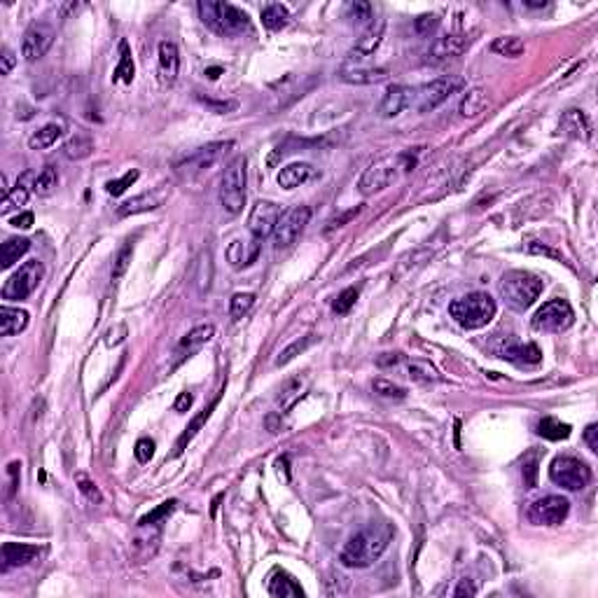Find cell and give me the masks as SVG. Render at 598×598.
<instances>
[{
    "instance_id": "3",
    "label": "cell",
    "mask_w": 598,
    "mask_h": 598,
    "mask_svg": "<svg viewBox=\"0 0 598 598\" xmlns=\"http://www.w3.org/2000/svg\"><path fill=\"white\" fill-rule=\"evenodd\" d=\"M495 311H498L495 299L486 293H470L461 299H453V302L448 304L451 318L466 329L486 327L495 318Z\"/></svg>"
},
{
    "instance_id": "37",
    "label": "cell",
    "mask_w": 598,
    "mask_h": 598,
    "mask_svg": "<svg viewBox=\"0 0 598 598\" xmlns=\"http://www.w3.org/2000/svg\"><path fill=\"white\" fill-rule=\"evenodd\" d=\"M288 19H290L288 7L281 3H271L262 10V23L269 30H281L288 23Z\"/></svg>"
},
{
    "instance_id": "48",
    "label": "cell",
    "mask_w": 598,
    "mask_h": 598,
    "mask_svg": "<svg viewBox=\"0 0 598 598\" xmlns=\"http://www.w3.org/2000/svg\"><path fill=\"white\" fill-rule=\"evenodd\" d=\"M358 302V290L356 288H346L339 293V297L334 299V304H332V309L334 313H339V316H344V313H349L353 306H356Z\"/></svg>"
},
{
    "instance_id": "9",
    "label": "cell",
    "mask_w": 598,
    "mask_h": 598,
    "mask_svg": "<svg viewBox=\"0 0 598 598\" xmlns=\"http://www.w3.org/2000/svg\"><path fill=\"white\" fill-rule=\"evenodd\" d=\"M575 322V311L565 299H549L533 316V327L538 332H563Z\"/></svg>"
},
{
    "instance_id": "54",
    "label": "cell",
    "mask_w": 598,
    "mask_h": 598,
    "mask_svg": "<svg viewBox=\"0 0 598 598\" xmlns=\"http://www.w3.org/2000/svg\"><path fill=\"white\" fill-rule=\"evenodd\" d=\"M360 213V206H356V208H351V210H346V213H339V215H334L332 220H329L327 222V227H325V234H329V232H334V230H339V227H344L346 222H349V220H353Z\"/></svg>"
},
{
    "instance_id": "20",
    "label": "cell",
    "mask_w": 598,
    "mask_h": 598,
    "mask_svg": "<svg viewBox=\"0 0 598 598\" xmlns=\"http://www.w3.org/2000/svg\"><path fill=\"white\" fill-rule=\"evenodd\" d=\"M558 133L575 140H589L592 138V122L582 110H565L561 122H558Z\"/></svg>"
},
{
    "instance_id": "36",
    "label": "cell",
    "mask_w": 598,
    "mask_h": 598,
    "mask_svg": "<svg viewBox=\"0 0 598 598\" xmlns=\"http://www.w3.org/2000/svg\"><path fill=\"white\" fill-rule=\"evenodd\" d=\"M133 73H136V68H133V59H131L129 45L122 40V43H120V64H117V68H115L113 82L131 84V82H133Z\"/></svg>"
},
{
    "instance_id": "16",
    "label": "cell",
    "mask_w": 598,
    "mask_h": 598,
    "mask_svg": "<svg viewBox=\"0 0 598 598\" xmlns=\"http://www.w3.org/2000/svg\"><path fill=\"white\" fill-rule=\"evenodd\" d=\"M383 30H385V21L383 19H372L367 23V28L363 30V35L358 38V43L351 47V52H349V61L353 64H360V61H365L369 59L372 54L379 50L381 43H383Z\"/></svg>"
},
{
    "instance_id": "33",
    "label": "cell",
    "mask_w": 598,
    "mask_h": 598,
    "mask_svg": "<svg viewBox=\"0 0 598 598\" xmlns=\"http://www.w3.org/2000/svg\"><path fill=\"white\" fill-rule=\"evenodd\" d=\"M524 50H526L524 40L517 35H502V38H495V40L491 43V52L500 54V57H507V59L521 57Z\"/></svg>"
},
{
    "instance_id": "59",
    "label": "cell",
    "mask_w": 598,
    "mask_h": 598,
    "mask_svg": "<svg viewBox=\"0 0 598 598\" xmlns=\"http://www.w3.org/2000/svg\"><path fill=\"white\" fill-rule=\"evenodd\" d=\"M12 225L17 227V230H28V227H33V213H21V215H17L12 220Z\"/></svg>"
},
{
    "instance_id": "25",
    "label": "cell",
    "mask_w": 598,
    "mask_h": 598,
    "mask_svg": "<svg viewBox=\"0 0 598 598\" xmlns=\"http://www.w3.org/2000/svg\"><path fill=\"white\" fill-rule=\"evenodd\" d=\"M271 596L276 598H299L304 596V589L299 587V582L286 570H273L269 575V585H266Z\"/></svg>"
},
{
    "instance_id": "21",
    "label": "cell",
    "mask_w": 598,
    "mask_h": 598,
    "mask_svg": "<svg viewBox=\"0 0 598 598\" xmlns=\"http://www.w3.org/2000/svg\"><path fill=\"white\" fill-rule=\"evenodd\" d=\"M3 568H21V565H28L30 561H35L38 554H40V547L38 545H23V542H5L3 545Z\"/></svg>"
},
{
    "instance_id": "24",
    "label": "cell",
    "mask_w": 598,
    "mask_h": 598,
    "mask_svg": "<svg viewBox=\"0 0 598 598\" xmlns=\"http://www.w3.org/2000/svg\"><path fill=\"white\" fill-rule=\"evenodd\" d=\"M178 70H180L178 47L169 40L159 43V80L164 84H173L178 80Z\"/></svg>"
},
{
    "instance_id": "42",
    "label": "cell",
    "mask_w": 598,
    "mask_h": 598,
    "mask_svg": "<svg viewBox=\"0 0 598 598\" xmlns=\"http://www.w3.org/2000/svg\"><path fill=\"white\" fill-rule=\"evenodd\" d=\"M26 201H28V185H23L21 180H19V183L14 185V190H10V194H5L3 215H10L14 208L26 206Z\"/></svg>"
},
{
    "instance_id": "45",
    "label": "cell",
    "mask_w": 598,
    "mask_h": 598,
    "mask_svg": "<svg viewBox=\"0 0 598 598\" xmlns=\"http://www.w3.org/2000/svg\"><path fill=\"white\" fill-rule=\"evenodd\" d=\"M131 257H133V246H131V243H127V246L120 250V255L115 257V262H113V271H110V278H113V283H117L124 276V273H127Z\"/></svg>"
},
{
    "instance_id": "47",
    "label": "cell",
    "mask_w": 598,
    "mask_h": 598,
    "mask_svg": "<svg viewBox=\"0 0 598 598\" xmlns=\"http://www.w3.org/2000/svg\"><path fill=\"white\" fill-rule=\"evenodd\" d=\"M75 482H77V489H80V493H82L89 502H96V505H98V502L103 500V495H101L98 486L94 484L86 475H82V472H77V475H75Z\"/></svg>"
},
{
    "instance_id": "17",
    "label": "cell",
    "mask_w": 598,
    "mask_h": 598,
    "mask_svg": "<svg viewBox=\"0 0 598 598\" xmlns=\"http://www.w3.org/2000/svg\"><path fill=\"white\" fill-rule=\"evenodd\" d=\"M468 45H470V38H468V33H463V30L444 33L442 38H437V40L432 43L430 52H428V61L430 64H444L448 59L461 57Z\"/></svg>"
},
{
    "instance_id": "34",
    "label": "cell",
    "mask_w": 598,
    "mask_h": 598,
    "mask_svg": "<svg viewBox=\"0 0 598 598\" xmlns=\"http://www.w3.org/2000/svg\"><path fill=\"white\" fill-rule=\"evenodd\" d=\"M91 150H94V140L86 136V133L77 131L75 136L64 145V154L68 157V159H84V157L91 154Z\"/></svg>"
},
{
    "instance_id": "57",
    "label": "cell",
    "mask_w": 598,
    "mask_h": 598,
    "mask_svg": "<svg viewBox=\"0 0 598 598\" xmlns=\"http://www.w3.org/2000/svg\"><path fill=\"white\" fill-rule=\"evenodd\" d=\"M192 402H194L192 393H180L178 400H176V405H173V409H176V412H180V414H185L187 409L192 407Z\"/></svg>"
},
{
    "instance_id": "28",
    "label": "cell",
    "mask_w": 598,
    "mask_h": 598,
    "mask_svg": "<svg viewBox=\"0 0 598 598\" xmlns=\"http://www.w3.org/2000/svg\"><path fill=\"white\" fill-rule=\"evenodd\" d=\"M162 206V196L154 192L133 196V199L124 201L120 208H117V215L120 218H129V215H138V213H147V210H154Z\"/></svg>"
},
{
    "instance_id": "60",
    "label": "cell",
    "mask_w": 598,
    "mask_h": 598,
    "mask_svg": "<svg viewBox=\"0 0 598 598\" xmlns=\"http://www.w3.org/2000/svg\"><path fill=\"white\" fill-rule=\"evenodd\" d=\"M529 250H531V253H542V255L561 257V255H558V253H554V250H549V248H545V246H540V243H531V246H529Z\"/></svg>"
},
{
    "instance_id": "53",
    "label": "cell",
    "mask_w": 598,
    "mask_h": 598,
    "mask_svg": "<svg viewBox=\"0 0 598 598\" xmlns=\"http://www.w3.org/2000/svg\"><path fill=\"white\" fill-rule=\"evenodd\" d=\"M437 23H439V19L435 14H423V17L414 19V28L419 30V35H430L432 30L437 28Z\"/></svg>"
},
{
    "instance_id": "46",
    "label": "cell",
    "mask_w": 598,
    "mask_h": 598,
    "mask_svg": "<svg viewBox=\"0 0 598 598\" xmlns=\"http://www.w3.org/2000/svg\"><path fill=\"white\" fill-rule=\"evenodd\" d=\"M346 17L353 19L356 23H369L374 19L372 5L365 3V0H356V3H351L349 7H346Z\"/></svg>"
},
{
    "instance_id": "14",
    "label": "cell",
    "mask_w": 598,
    "mask_h": 598,
    "mask_svg": "<svg viewBox=\"0 0 598 598\" xmlns=\"http://www.w3.org/2000/svg\"><path fill=\"white\" fill-rule=\"evenodd\" d=\"M570 512V502L563 495H545V498L531 502L529 521L535 526H558L565 521Z\"/></svg>"
},
{
    "instance_id": "15",
    "label": "cell",
    "mask_w": 598,
    "mask_h": 598,
    "mask_svg": "<svg viewBox=\"0 0 598 598\" xmlns=\"http://www.w3.org/2000/svg\"><path fill=\"white\" fill-rule=\"evenodd\" d=\"M281 220V206L273 201H257L253 210H250L248 218V230L253 234V239L262 241L266 236H273V230H276Z\"/></svg>"
},
{
    "instance_id": "43",
    "label": "cell",
    "mask_w": 598,
    "mask_h": 598,
    "mask_svg": "<svg viewBox=\"0 0 598 598\" xmlns=\"http://www.w3.org/2000/svg\"><path fill=\"white\" fill-rule=\"evenodd\" d=\"M372 390L379 397H385V400H405L407 397V388H402V385L393 383L388 379H374Z\"/></svg>"
},
{
    "instance_id": "58",
    "label": "cell",
    "mask_w": 598,
    "mask_h": 598,
    "mask_svg": "<svg viewBox=\"0 0 598 598\" xmlns=\"http://www.w3.org/2000/svg\"><path fill=\"white\" fill-rule=\"evenodd\" d=\"M477 594V587L472 585L470 580H461V585L456 587V592H453V596L456 598H463V596H475Z\"/></svg>"
},
{
    "instance_id": "13",
    "label": "cell",
    "mask_w": 598,
    "mask_h": 598,
    "mask_svg": "<svg viewBox=\"0 0 598 598\" xmlns=\"http://www.w3.org/2000/svg\"><path fill=\"white\" fill-rule=\"evenodd\" d=\"M54 35H57V30L50 21H33L30 26L26 28V33H23V40H21V57L28 61V64H33V61L43 59L47 50L52 47L54 43Z\"/></svg>"
},
{
    "instance_id": "7",
    "label": "cell",
    "mask_w": 598,
    "mask_h": 598,
    "mask_svg": "<svg viewBox=\"0 0 598 598\" xmlns=\"http://www.w3.org/2000/svg\"><path fill=\"white\" fill-rule=\"evenodd\" d=\"M463 86H466V80L458 75L435 77V80H430L428 84H423L421 89H414L412 106L419 110V113H430V110H435L437 106H442L451 94L461 91Z\"/></svg>"
},
{
    "instance_id": "1",
    "label": "cell",
    "mask_w": 598,
    "mask_h": 598,
    "mask_svg": "<svg viewBox=\"0 0 598 598\" xmlns=\"http://www.w3.org/2000/svg\"><path fill=\"white\" fill-rule=\"evenodd\" d=\"M393 535H395V529L390 524H369L365 531L356 533L346 542L339 554V561L346 568H369L383 556Z\"/></svg>"
},
{
    "instance_id": "49",
    "label": "cell",
    "mask_w": 598,
    "mask_h": 598,
    "mask_svg": "<svg viewBox=\"0 0 598 598\" xmlns=\"http://www.w3.org/2000/svg\"><path fill=\"white\" fill-rule=\"evenodd\" d=\"M138 176L140 173L133 169V171H129V173H124V176L120 178V180H110V183L106 185V190H108V194H113V196H120V194H124L129 190V187L136 183L138 180Z\"/></svg>"
},
{
    "instance_id": "18",
    "label": "cell",
    "mask_w": 598,
    "mask_h": 598,
    "mask_svg": "<svg viewBox=\"0 0 598 598\" xmlns=\"http://www.w3.org/2000/svg\"><path fill=\"white\" fill-rule=\"evenodd\" d=\"M412 101H414L412 86L393 84V86H388V91L383 94L381 106H379V115L383 117V120H393V117H397L400 113H405V110L412 106Z\"/></svg>"
},
{
    "instance_id": "62",
    "label": "cell",
    "mask_w": 598,
    "mask_h": 598,
    "mask_svg": "<svg viewBox=\"0 0 598 598\" xmlns=\"http://www.w3.org/2000/svg\"><path fill=\"white\" fill-rule=\"evenodd\" d=\"M529 7H545V3H526Z\"/></svg>"
},
{
    "instance_id": "23",
    "label": "cell",
    "mask_w": 598,
    "mask_h": 598,
    "mask_svg": "<svg viewBox=\"0 0 598 598\" xmlns=\"http://www.w3.org/2000/svg\"><path fill=\"white\" fill-rule=\"evenodd\" d=\"M259 257V241L257 239H250V241H243V239H236L230 243V248H227V259H230V264L234 269H243V266H250Z\"/></svg>"
},
{
    "instance_id": "38",
    "label": "cell",
    "mask_w": 598,
    "mask_h": 598,
    "mask_svg": "<svg viewBox=\"0 0 598 598\" xmlns=\"http://www.w3.org/2000/svg\"><path fill=\"white\" fill-rule=\"evenodd\" d=\"M57 185H59V173H57V169L45 167V169L35 176V180H33V192H35L38 196H50L54 190H57Z\"/></svg>"
},
{
    "instance_id": "4",
    "label": "cell",
    "mask_w": 598,
    "mask_h": 598,
    "mask_svg": "<svg viewBox=\"0 0 598 598\" xmlns=\"http://www.w3.org/2000/svg\"><path fill=\"white\" fill-rule=\"evenodd\" d=\"M199 17L210 30L220 35H239L250 30L248 14L232 3H213V0H199Z\"/></svg>"
},
{
    "instance_id": "35",
    "label": "cell",
    "mask_w": 598,
    "mask_h": 598,
    "mask_svg": "<svg viewBox=\"0 0 598 598\" xmlns=\"http://www.w3.org/2000/svg\"><path fill=\"white\" fill-rule=\"evenodd\" d=\"M484 108H486V91L482 86H475V89H470L466 96H463L458 110L463 117H477Z\"/></svg>"
},
{
    "instance_id": "26",
    "label": "cell",
    "mask_w": 598,
    "mask_h": 598,
    "mask_svg": "<svg viewBox=\"0 0 598 598\" xmlns=\"http://www.w3.org/2000/svg\"><path fill=\"white\" fill-rule=\"evenodd\" d=\"M311 176H313L311 164H306V162H295V164H288V167H283V169L278 171L276 183L283 187V190H295V187L304 185Z\"/></svg>"
},
{
    "instance_id": "31",
    "label": "cell",
    "mask_w": 598,
    "mask_h": 598,
    "mask_svg": "<svg viewBox=\"0 0 598 598\" xmlns=\"http://www.w3.org/2000/svg\"><path fill=\"white\" fill-rule=\"evenodd\" d=\"M538 435L545 439H552V442H558V439L570 437V426L554 419V416H545V419H540V423H538Z\"/></svg>"
},
{
    "instance_id": "51",
    "label": "cell",
    "mask_w": 598,
    "mask_h": 598,
    "mask_svg": "<svg viewBox=\"0 0 598 598\" xmlns=\"http://www.w3.org/2000/svg\"><path fill=\"white\" fill-rule=\"evenodd\" d=\"M538 463H540V456L538 453H529L524 458V466H521V475H524V484L533 489L535 484H538Z\"/></svg>"
},
{
    "instance_id": "27",
    "label": "cell",
    "mask_w": 598,
    "mask_h": 598,
    "mask_svg": "<svg viewBox=\"0 0 598 598\" xmlns=\"http://www.w3.org/2000/svg\"><path fill=\"white\" fill-rule=\"evenodd\" d=\"M28 327V311L12 309V306H3L0 309V334L12 337L19 334Z\"/></svg>"
},
{
    "instance_id": "11",
    "label": "cell",
    "mask_w": 598,
    "mask_h": 598,
    "mask_svg": "<svg viewBox=\"0 0 598 598\" xmlns=\"http://www.w3.org/2000/svg\"><path fill=\"white\" fill-rule=\"evenodd\" d=\"M43 262L38 259H28L23 262L3 286V299H26L33 290L38 288V283L43 278Z\"/></svg>"
},
{
    "instance_id": "52",
    "label": "cell",
    "mask_w": 598,
    "mask_h": 598,
    "mask_svg": "<svg viewBox=\"0 0 598 598\" xmlns=\"http://www.w3.org/2000/svg\"><path fill=\"white\" fill-rule=\"evenodd\" d=\"M133 453H136L138 463H150V458L154 456V442H152V439H147V437L138 439L136 448H133Z\"/></svg>"
},
{
    "instance_id": "30",
    "label": "cell",
    "mask_w": 598,
    "mask_h": 598,
    "mask_svg": "<svg viewBox=\"0 0 598 598\" xmlns=\"http://www.w3.org/2000/svg\"><path fill=\"white\" fill-rule=\"evenodd\" d=\"M28 248H30L28 239H17V236H14V239H7L3 243V248H0V266H3V269H10V266H14L28 253Z\"/></svg>"
},
{
    "instance_id": "19",
    "label": "cell",
    "mask_w": 598,
    "mask_h": 598,
    "mask_svg": "<svg viewBox=\"0 0 598 598\" xmlns=\"http://www.w3.org/2000/svg\"><path fill=\"white\" fill-rule=\"evenodd\" d=\"M498 358L509 360L517 365H538L542 360V351L535 344H524L519 339H507L498 349Z\"/></svg>"
},
{
    "instance_id": "12",
    "label": "cell",
    "mask_w": 598,
    "mask_h": 598,
    "mask_svg": "<svg viewBox=\"0 0 598 598\" xmlns=\"http://www.w3.org/2000/svg\"><path fill=\"white\" fill-rule=\"evenodd\" d=\"M311 220V208L309 206H295L293 210H288L286 215H281L276 230H273V248L286 250L304 234L306 225Z\"/></svg>"
},
{
    "instance_id": "29",
    "label": "cell",
    "mask_w": 598,
    "mask_h": 598,
    "mask_svg": "<svg viewBox=\"0 0 598 598\" xmlns=\"http://www.w3.org/2000/svg\"><path fill=\"white\" fill-rule=\"evenodd\" d=\"M61 136H64V124L50 122V124H45V127H40L38 131L30 133L28 147H30V150H47V147L57 145V140H59Z\"/></svg>"
},
{
    "instance_id": "55",
    "label": "cell",
    "mask_w": 598,
    "mask_h": 598,
    "mask_svg": "<svg viewBox=\"0 0 598 598\" xmlns=\"http://www.w3.org/2000/svg\"><path fill=\"white\" fill-rule=\"evenodd\" d=\"M14 64H17V57H14V52L10 50V47H3V57H0V73L10 75Z\"/></svg>"
},
{
    "instance_id": "10",
    "label": "cell",
    "mask_w": 598,
    "mask_h": 598,
    "mask_svg": "<svg viewBox=\"0 0 598 598\" xmlns=\"http://www.w3.org/2000/svg\"><path fill=\"white\" fill-rule=\"evenodd\" d=\"M234 147V140H218V143H208L203 147H196L183 162L176 164V171L180 176H196V173L206 171L222 159V157Z\"/></svg>"
},
{
    "instance_id": "56",
    "label": "cell",
    "mask_w": 598,
    "mask_h": 598,
    "mask_svg": "<svg viewBox=\"0 0 598 598\" xmlns=\"http://www.w3.org/2000/svg\"><path fill=\"white\" fill-rule=\"evenodd\" d=\"M585 442L589 446V451H598V426L596 423H592V426H587L585 430Z\"/></svg>"
},
{
    "instance_id": "5",
    "label": "cell",
    "mask_w": 598,
    "mask_h": 598,
    "mask_svg": "<svg viewBox=\"0 0 598 598\" xmlns=\"http://www.w3.org/2000/svg\"><path fill=\"white\" fill-rule=\"evenodd\" d=\"M542 283L540 276H535L531 271H507L505 276L500 278V295L505 299V304L514 311H526L529 306L535 304V299L540 297Z\"/></svg>"
},
{
    "instance_id": "8",
    "label": "cell",
    "mask_w": 598,
    "mask_h": 598,
    "mask_svg": "<svg viewBox=\"0 0 598 598\" xmlns=\"http://www.w3.org/2000/svg\"><path fill=\"white\" fill-rule=\"evenodd\" d=\"M549 479L565 491H582L592 482V470L575 456H558L549 466Z\"/></svg>"
},
{
    "instance_id": "61",
    "label": "cell",
    "mask_w": 598,
    "mask_h": 598,
    "mask_svg": "<svg viewBox=\"0 0 598 598\" xmlns=\"http://www.w3.org/2000/svg\"><path fill=\"white\" fill-rule=\"evenodd\" d=\"M220 73H222V70H220V68H210V70H206V75L210 77V80H215V77H218Z\"/></svg>"
},
{
    "instance_id": "6",
    "label": "cell",
    "mask_w": 598,
    "mask_h": 598,
    "mask_svg": "<svg viewBox=\"0 0 598 598\" xmlns=\"http://www.w3.org/2000/svg\"><path fill=\"white\" fill-rule=\"evenodd\" d=\"M246 183H248V162L246 157H236L222 173L220 180V203L227 213H241L246 206Z\"/></svg>"
},
{
    "instance_id": "39",
    "label": "cell",
    "mask_w": 598,
    "mask_h": 598,
    "mask_svg": "<svg viewBox=\"0 0 598 598\" xmlns=\"http://www.w3.org/2000/svg\"><path fill=\"white\" fill-rule=\"evenodd\" d=\"M407 372L414 381H423V383H430V381L435 383V381L442 379L437 369L430 363H426V360H412V363L407 365Z\"/></svg>"
},
{
    "instance_id": "50",
    "label": "cell",
    "mask_w": 598,
    "mask_h": 598,
    "mask_svg": "<svg viewBox=\"0 0 598 598\" xmlns=\"http://www.w3.org/2000/svg\"><path fill=\"white\" fill-rule=\"evenodd\" d=\"M176 505H178L176 500H167V502H162V505L157 507L154 512H150L147 517H143V519H140L138 524L162 526V521H164V519H167V517H171V514H173V509H176Z\"/></svg>"
},
{
    "instance_id": "41",
    "label": "cell",
    "mask_w": 598,
    "mask_h": 598,
    "mask_svg": "<svg viewBox=\"0 0 598 598\" xmlns=\"http://www.w3.org/2000/svg\"><path fill=\"white\" fill-rule=\"evenodd\" d=\"M313 342H316V337L309 334V337H302V339H297V342H293L290 346H286V349L278 353L276 365H278V367H286L288 363H293V360H295L297 356H302V353L309 349Z\"/></svg>"
},
{
    "instance_id": "22",
    "label": "cell",
    "mask_w": 598,
    "mask_h": 598,
    "mask_svg": "<svg viewBox=\"0 0 598 598\" xmlns=\"http://www.w3.org/2000/svg\"><path fill=\"white\" fill-rule=\"evenodd\" d=\"M385 68H372V66H363V64H346L339 70V80L349 82V84H376L385 80Z\"/></svg>"
},
{
    "instance_id": "32",
    "label": "cell",
    "mask_w": 598,
    "mask_h": 598,
    "mask_svg": "<svg viewBox=\"0 0 598 598\" xmlns=\"http://www.w3.org/2000/svg\"><path fill=\"white\" fill-rule=\"evenodd\" d=\"M213 334H215L213 325H199V327H194L192 332L185 334V339L180 342V349L187 351V353H194V351H199L201 346H206L210 339H213Z\"/></svg>"
},
{
    "instance_id": "2",
    "label": "cell",
    "mask_w": 598,
    "mask_h": 598,
    "mask_svg": "<svg viewBox=\"0 0 598 598\" xmlns=\"http://www.w3.org/2000/svg\"><path fill=\"white\" fill-rule=\"evenodd\" d=\"M416 167V154L412 152H397V154H388L376 159L374 164H369L365 169V173L360 176L358 190L363 196L376 194L385 190L388 185H393L400 176H405Z\"/></svg>"
},
{
    "instance_id": "40",
    "label": "cell",
    "mask_w": 598,
    "mask_h": 598,
    "mask_svg": "<svg viewBox=\"0 0 598 598\" xmlns=\"http://www.w3.org/2000/svg\"><path fill=\"white\" fill-rule=\"evenodd\" d=\"M213 407H215V402L210 405L208 409H203V412H201V414L196 416V419H194V421L190 423V428H187V430L183 432V435H180L178 444H176V453H173V456H180V453L185 451V446L192 442V439H194V435H196V432H199V428L203 426V423L208 421V416H210V412H213Z\"/></svg>"
},
{
    "instance_id": "44",
    "label": "cell",
    "mask_w": 598,
    "mask_h": 598,
    "mask_svg": "<svg viewBox=\"0 0 598 598\" xmlns=\"http://www.w3.org/2000/svg\"><path fill=\"white\" fill-rule=\"evenodd\" d=\"M253 304H255V295H253V293H236V295L230 299V313H232V318H234V320L243 318L250 309H253Z\"/></svg>"
}]
</instances>
